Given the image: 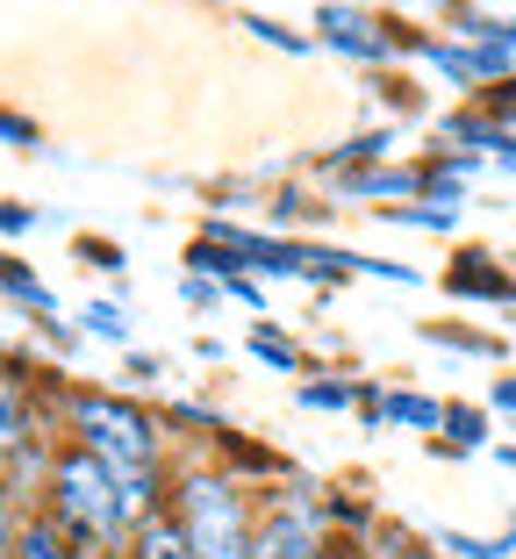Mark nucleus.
Returning a JSON list of instances; mask_svg holds the SVG:
<instances>
[{"label":"nucleus","instance_id":"obj_4","mask_svg":"<svg viewBox=\"0 0 516 559\" xmlns=\"http://www.w3.org/2000/svg\"><path fill=\"white\" fill-rule=\"evenodd\" d=\"M323 502H309V495H280L266 516H259V531H251V559H323L331 552V531H323Z\"/></svg>","mask_w":516,"mask_h":559},{"label":"nucleus","instance_id":"obj_27","mask_svg":"<svg viewBox=\"0 0 516 559\" xmlns=\"http://www.w3.org/2000/svg\"><path fill=\"white\" fill-rule=\"evenodd\" d=\"M187 301H194V309H201V301L216 309V287H208V273H187Z\"/></svg>","mask_w":516,"mask_h":559},{"label":"nucleus","instance_id":"obj_8","mask_svg":"<svg viewBox=\"0 0 516 559\" xmlns=\"http://www.w3.org/2000/svg\"><path fill=\"white\" fill-rule=\"evenodd\" d=\"M423 173H401V165H367V173H345V194H367V201H401V194H423Z\"/></svg>","mask_w":516,"mask_h":559},{"label":"nucleus","instance_id":"obj_13","mask_svg":"<svg viewBox=\"0 0 516 559\" xmlns=\"http://www.w3.org/2000/svg\"><path fill=\"white\" fill-rule=\"evenodd\" d=\"M80 330H86V337H108V345H130V316H122L116 301H86Z\"/></svg>","mask_w":516,"mask_h":559},{"label":"nucleus","instance_id":"obj_11","mask_svg":"<svg viewBox=\"0 0 516 559\" xmlns=\"http://www.w3.org/2000/svg\"><path fill=\"white\" fill-rule=\"evenodd\" d=\"M0 295H15L22 309H36V316H50V309H58V295H50V287L29 273V265H15V259H0Z\"/></svg>","mask_w":516,"mask_h":559},{"label":"nucleus","instance_id":"obj_25","mask_svg":"<svg viewBox=\"0 0 516 559\" xmlns=\"http://www.w3.org/2000/svg\"><path fill=\"white\" fill-rule=\"evenodd\" d=\"M15 230H36V209H22V201H0V237Z\"/></svg>","mask_w":516,"mask_h":559},{"label":"nucleus","instance_id":"obj_7","mask_svg":"<svg viewBox=\"0 0 516 559\" xmlns=\"http://www.w3.org/2000/svg\"><path fill=\"white\" fill-rule=\"evenodd\" d=\"M445 287H452V295H473V301H509V295H516V280L502 273V265L488 259V251H467V259L452 265Z\"/></svg>","mask_w":516,"mask_h":559},{"label":"nucleus","instance_id":"obj_29","mask_svg":"<svg viewBox=\"0 0 516 559\" xmlns=\"http://www.w3.org/2000/svg\"><path fill=\"white\" fill-rule=\"evenodd\" d=\"M495 409H516V373H509V380H495Z\"/></svg>","mask_w":516,"mask_h":559},{"label":"nucleus","instance_id":"obj_14","mask_svg":"<svg viewBox=\"0 0 516 559\" xmlns=\"http://www.w3.org/2000/svg\"><path fill=\"white\" fill-rule=\"evenodd\" d=\"M251 359H266V366H280V373H295V366H301V352L287 345L280 330H251Z\"/></svg>","mask_w":516,"mask_h":559},{"label":"nucleus","instance_id":"obj_23","mask_svg":"<svg viewBox=\"0 0 516 559\" xmlns=\"http://www.w3.org/2000/svg\"><path fill=\"white\" fill-rule=\"evenodd\" d=\"M80 259H86V265H100V273H122V265H130L116 245H108V237H80Z\"/></svg>","mask_w":516,"mask_h":559},{"label":"nucleus","instance_id":"obj_20","mask_svg":"<svg viewBox=\"0 0 516 559\" xmlns=\"http://www.w3.org/2000/svg\"><path fill=\"white\" fill-rule=\"evenodd\" d=\"M244 29L259 36V44H280L287 58H301V50H309V36H295V29H280V22H266V15H244Z\"/></svg>","mask_w":516,"mask_h":559},{"label":"nucleus","instance_id":"obj_18","mask_svg":"<svg viewBox=\"0 0 516 559\" xmlns=\"http://www.w3.org/2000/svg\"><path fill=\"white\" fill-rule=\"evenodd\" d=\"M15 545H22V502H15V488L0 480V559H15Z\"/></svg>","mask_w":516,"mask_h":559},{"label":"nucleus","instance_id":"obj_22","mask_svg":"<svg viewBox=\"0 0 516 559\" xmlns=\"http://www.w3.org/2000/svg\"><path fill=\"white\" fill-rule=\"evenodd\" d=\"M387 144H395V136H387V130H373V136H351V144H345V151H337V158H331V173H345V165H359V158H381Z\"/></svg>","mask_w":516,"mask_h":559},{"label":"nucleus","instance_id":"obj_6","mask_svg":"<svg viewBox=\"0 0 516 559\" xmlns=\"http://www.w3.org/2000/svg\"><path fill=\"white\" fill-rule=\"evenodd\" d=\"M316 29L331 50H351V58H387L395 50V36L373 29V15H359V8H337V0H323L316 8Z\"/></svg>","mask_w":516,"mask_h":559},{"label":"nucleus","instance_id":"obj_21","mask_svg":"<svg viewBox=\"0 0 516 559\" xmlns=\"http://www.w3.org/2000/svg\"><path fill=\"white\" fill-rule=\"evenodd\" d=\"M445 430H452V452H459V444H481L488 438V416L481 409H445Z\"/></svg>","mask_w":516,"mask_h":559},{"label":"nucleus","instance_id":"obj_15","mask_svg":"<svg viewBox=\"0 0 516 559\" xmlns=\"http://www.w3.org/2000/svg\"><path fill=\"white\" fill-rule=\"evenodd\" d=\"M437 545H452L459 559H502L516 538H467V531H437Z\"/></svg>","mask_w":516,"mask_h":559},{"label":"nucleus","instance_id":"obj_5","mask_svg":"<svg viewBox=\"0 0 516 559\" xmlns=\"http://www.w3.org/2000/svg\"><path fill=\"white\" fill-rule=\"evenodd\" d=\"M36 402H29V380L15 373V366L0 359V474L22 460V452H36Z\"/></svg>","mask_w":516,"mask_h":559},{"label":"nucleus","instance_id":"obj_17","mask_svg":"<svg viewBox=\"0 0 516 559\" xmlns=\"http://www.w3.org/2000/svg\"><path fill=\"white\" fill-rule=\"evenodd\" d=\"M301 402L309 409H345V402H359V388H345V380H301Z\"/></svg>","mask_w":516,"mask_h":559},{"label":"nucleus","instance_id":"obj_2","mask_svg":"<svg viewBox=\"0 0 516 559\" xmlns=\"http://www.w3.org/2000/svg\"><path fill=\"white\" fill-rule=\"evenodd\" d=\"M44 502H50V524L72 538L80 559H122V552H130L136 524H130V510H122V480L108 474L94 452H80V444L58 452Z\"/></svg>","mask_w":516,"mask_h":559},{"label":"nucleus","instance_id":"obj_19","mask_svg":"<svg viewBox=\"0 0 516 559\" xmlns=\"http://www.w3.org/2000/svg\"><path fill=\"white\" fill-rule=\"evenodd\" d=\"M423 337H431V345H459V352H481V359H495V337H473V330H452V323H423Z\"/></svg>","mask_w":516,"mask_h":559},{"label":"nucleus","instance_id":"obj_1","mask_svg":"<svg viewBox=\"0 0 516 559\" xmlns=\"http://www.w3.org/2000/svg\"><path fill=\"white\" fill-rule=\"evenodd\" d=\"M65 416H72L80 452H94V460L122 480L130 524H151V516H158V424H151L136 402L100 395V388H65Z\"/></svg>","mask_w":516,"mask_h":559},{"label":"nucleus","instance_id":"obj_26","mask_svg":"<svg viewBox=\"0 0 516 559\" xmlns=\"http://www.w3.org/2000/svg\"><path fill=\"white\" fill-rule=\"evenodd\" d=\"M0 144H22V151H29L36 144V122H22V116H8V108H0Z\"/></svg>","mask_w":516,"mask_h":559},{"label":"nucleus","instance_id":"obj_9","mask_svg":"<svg viewBox=\"0 0 516 559\" xmlns=\"http://www.w3.org/2000/svg\"><path fill=\"white\" fill-rule=\"evenodd\" d=\"M122 559H194V552H187L172 510H158L151 524H136V538H130V552H122Z\"/></svg>","mask_w":516,"mask_h":559},{"label":"nucleus","instance_id":"obj_16","mask_svg":"<svg viewBox=\"0 0 516 559\" xmlns=\"http://www.w3.org/2000/svg\"><path fill=\"white\" fill-rule=\"evenodd\" d=\"M387 223H409V230H452V209L445 201H423V209H381Z\"/></svg>","mask_w":516,"mask_h":559},{"label":"nucleus","instance_id":"obj_10","mask_svg":"<svg viewBox=\"0 0 516 559\" xmlns=\"http://www.w3.org/2000/svg\"><path fill=\"white\" fill-rule=\"evenodd\" d=\"M373 416H381V424L445 430V402H423V395H373Z\"/></svg>","mask_w":516,"mask_h":559},{"label":"nucleus","instance_id":"obj_30","mask_svg":"<svg viewBox=\"0 0 516 559\" xmlns=\"http://www.w3.org/2000/svg\"><path fill=\"white\" fill-rule=\"evenodd\" d=\"M495 158H502V165H509V173H516V130H509V136H502V144H495Z\"/></svg>","mask_w":516,"mask_h":559},{"label":"nucleus","instance_id":"obj_12","mask_svg":"<svg viewBox=\"0 0 516 559\" xmlns=\"http://www.w3.org/2000/svg\"><path fill=\"white\" fill-rule=\"evenodd\" d=\"M15 559H80V552H72V538H65L58 524H50V516H29V524H22Z\"/></svg>","mask_w":516,"mask_h":559},{"label":"nucleus","instance_id":"obj_24","mask_svg":"<svg viewBox=\"0 0 516 559\" xmlns=\"http://www.w3.org/2000/svg\"><path fill=\"white\" fill-rule=\"evenodd\" d=\"M488 116H495L502 130L516 122V80H495V86H488Z\"/></svg>","mask_w":516,"mask_h":559},{"label":"nucleus","instance_id":"obj_3","mask_svg":"<svg viewBox=\"0 0 516 559\" xmlns=\"http://www.w3.org/2000/svg\"><path fill=\"white\" fill-rule=\"evenodd\" d=\"M172 524H180L187 552L194 559H251V516H244V495H237V480L223 474H187L180 488H172Z\"/></svg>","mask_w":516,"mask_h":559},{"label":"nucleus","instance_id":"obj_28","mask_svg":"<svg viewBox=\"0 0 516 559\" xmlns=\"http://www.w3.org/2000/svg\"><path fill=\"white\" fill-rule=\"evenodd\" d=\"M387 559H437V552H423V545H409V538H395V545H387Z\"/></svg>","mask_w":516,"mask_h":559}]
</instances>
